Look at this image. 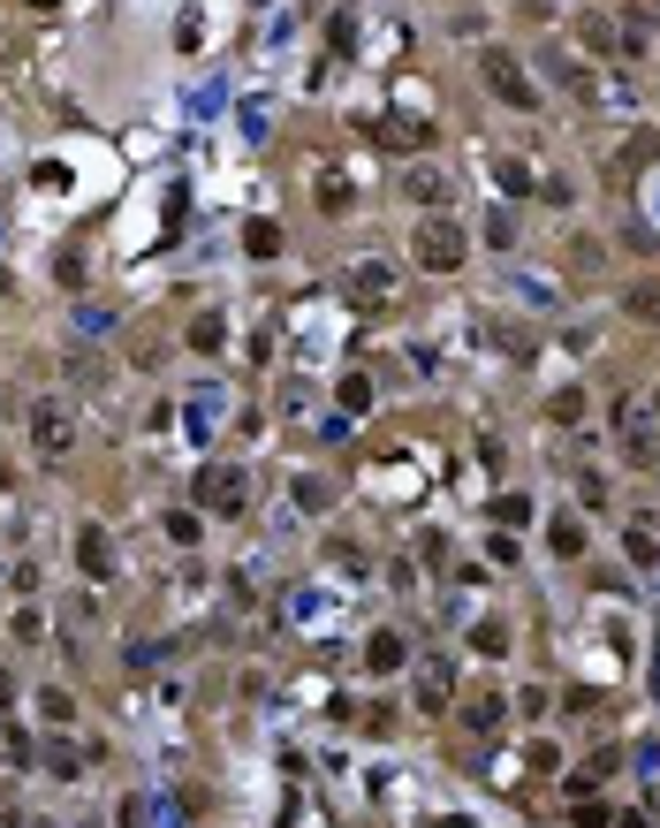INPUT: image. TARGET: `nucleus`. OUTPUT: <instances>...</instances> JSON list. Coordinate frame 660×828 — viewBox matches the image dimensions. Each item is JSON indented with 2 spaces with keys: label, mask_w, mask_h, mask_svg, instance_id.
Wrapping results in <instances>:
<instances>
[{
  "label": "nucleus",
  "mask_w": 660,
  "mask_h": 828,
  "mask_svg": "<svg viewBox=\"0 0 660 828\" xmlns=\"http://www.w3.org/2000/svg\"><path fill=\"white\" fill-rule=\"evenodd\" d=\"M410 259L425 267V275H456L463 259H470V244H463V228L448 213H433V221H418V236H410Z\"/></svg>",
  "instance_id": "1"
},
{
  "label": "nucleus",
  "mask_w": 660,
  "mask_h": 828,
  "mask_svg": "<svg viewBox=\"0 0 660 828\" xmlns=\"http://www.w3.org/2000/svg\"><path fill=\"white\" fill-rule=\"evenodd\" d=\"M478 76H486V92H494V99H509L517 115H539V84H531V76L517 69V54L486 46V54H478Z\"/></svg>",
  "instance_id": "2"
},
{
  "label": "nucleus",
  "mask_w": 660,
  "mask_h": 828,
  "mask_svg": "<svg viewBox=\"0 0 660 828\" xmlns=\"http://www.w3.org/2000/svg\"><path fill=\"white\" fill-rule=\"evenodd\" d=\"M244 502H251V472H236V464H205V472H198V509L236 517Z\"/></svg>",
  "instance_id": "3"
},
{
  "label": "nucleus",
  "mask_w": 660,
  "mask_h": 828,
  "mask_svg": "<svg viewBox=\"0 0 660 828\" xmlns=\"http://www.w3.org/2000/svg\"><path fill=\"white\" fill-rule=\"evenodd\" d=\"M68 441H76V418H68V404H39V411H31V449L54 464Z\"/></svg>",
  "instance_id": "4"
},
{
  "label": "nucleus",
  "mask_w": 660,
  "mask_h": 828,
  "mask_svg": "<svg viewBox=\"0 0 660 828\" xmlns=\"http://www.w3.org/2000/svg\"><path fill=\"white\" fill-rule=\"evenodd\" d=\"M349 289H357L365 304H388V297H396V267H388V259H357V267H349Z\"/></svg>",
  "instance_id": "5"
},
{
  "label": "nucleus",
  "mask_w": 660,
  "mask_h": 828,
  "mask_svg": "<svg viewBox=\"0 0 660 828\" xmlns=\"http://www.w3.org/2000/svg\"><path fill=\"white\" fill-rule=\"evenodd\" d=\"M402 191H410L418 206H448V175H441V168H410V175H402Z\"/></svg>",
  "instance_id": "6"
},
{
  "label": "nucleus",
  "mask_w": 660,
  "mask_h": 828,
  "mask_svg": "<svg viewBox=\"0 0 660 828\" xmlns=\"http://www.w3.org/2000/svg\"><path fill=\"white\" fill-rule=\"evenodd\" d=\"M547 548L562 555V562H577V555H585V525H577V517H554V525H547Z\"/></svg>",
  "instance_id": "7"
},
{
  "label": "nucleus",
  "mask_w": 660,
  "mask_h": 828,
  "mask_svg": "<svg viewBox=\"0 0 660 828\" xmlns=\"http://www.w3.org/2000/svg\"><path fill=\"white\" fill-rule=\"evenodd\" d=\"M418 707H425V714H441V707H448V662H433V669L418 677Z\"/></svg>",
  "instance_id": "8"
},
{
  "label": "nucleus",
  "mask_w": 660,
  "mask_h": 828,
  "mask_svg": "<svg viewBox=\"0 0 660 828\" xmlns=\"http://www.w3.org/2000/svg\"><path fill=\"white\" fill-rule=\"evenodd\" d=\"M501 714H509V707H501V699H494V691H486V699H470V707H463V722H470V730H478V738H494V730H501Z\"/></svg>",
  "instance_id": "9"
},
{
  "label": "nucleus",
  "mask_w": 660,
  "mask_h": 828,
  "mask_svg": "<svg viewBox=\"0 0 660 828\" xmlns=\"http://www.w3.org/2000/svg\"><path fill=\"white\" fill-rule=\"evenodd\" d=\"M623 449H630L638 464L653 456V418H646V411H630V418H623Z\"/></svg>",
  "instance_id": "10"
},
{
  "label": "nucleus",
  "mask_w": 660,
  "mask_h": 828,
  "mask_svg": "<svg viewBox=\"0 0 660 828\" xmlns=\"http://www.w3.org/2000/svg\"><path fill=\"white\" fill-rule=\"evenodd\" d=\"M84 570H91V578H107V570H115V555H107V533H99V525H84Z\"/></svg>",
  "instance_id": "11"
},
{
  "label": "nucleus",
  "mask_w": 660,
  "mask_h": 828,
  "mask_svg": "<svg viewBox=\"0 0 660 828\" xmlns=\"http://www.w3.org/2000/svg\"><path fill=\"white\" fill-rule=\"evenodd\" d=\"M365 669H380V677L402 669V638H396V631H372V662H365Z\"/></svg>",
  "instance_id": "12"
},
{
  "label": "nucleus",
  "mask_w": 660,
  "mask_h": 828,
  "mask_svg": "<svg viewBox=\"0 0 660 828\" xmlns=\"http://www.w3.org/2000/svg\"><path fill=\"white\" fill-rule=\"evenodd\" d=\"M630 562H660V533L653 525H630Z\"/></svg>",
  "instance_id": "13"
},
{
  "label": "nucleus",
  "mask_w": 660,
  "mask_h": 828,
  "mask_svg": "<svg viewBox=\"0 0 660 828\" xmlns=\"http://www.w3.org/2000/svg\"><path fill=\"white\" fill-rule=\"evenodd\" d=\"M220 335H228V327H220V312H205L198 327H191V343H198V350H220Z\"/></svg>",
  "instance_id": "14"
},
{
  "label": "nucleus",
  "mask_w": 660,
  "mask_h": 828,
  "mask_svg": "<svg viewBox=\"0 0 660 828\" xmlns=\"http://www.w3.org/2000/svg\"><path fill=\"white\" fill-rule=\"evenodd\" d=\"M486 244H494V251H509V244H517V221H509V213H494V221H486Z\"/></svg>",
  "instance_id": "15"
},
{
  "label": "nucleus",
  "mask_w": 660,
  "mask_h": 828,
  "mask_svg": "<svg viewBox=\"0 0 660 828\" xmlns=\"http://www.w3.org/2000/svg\"><path fill=\"white\" fill-rule=\"evenodd\" d=\"M167 540H183V548H191V540H198V509H175V517H167Z\"/></svg>",
  "instance_id": "16"
},
{
  "label": "nucleus",
  "mask_w": 660,
  "mask_h": 828,
  "mask_svg": "<svg viewBox=\"0 0 660 828\" xmlns=\"http://www.w3.org/2000/svg\"><path fill=\"white\" fill-rule=\"evenodd\" d=\"M501 191H509V198H524V191H531V168H524V160H509V168H501Z\"/></svg>",
  "instance_id": "17"
},
{
  "label": "nucleus",
  "mask_w": 660,
  "mask_h": 828,
  "mask_svg": "<svg viewBox=\"0 0 660 828\" xmlns=\"http://www.w3.org/2000/svg\"><path fill=\"white\" fill-rule=\"evenodd\" d=\"M418 138H425L418 122H380V144H418Z\"/></svg>",
  "instance_id": "18"
},
{
  "label": "nucleus",
  "mask_w": 660,
  "mask_h": 828,
  "mask_svg": "<svg viewBox=\"0 0 660 828\" xmlns=\"http://www.w3.org/2000/svg\"><path fill=\"white\" fill-rule=\"evenodd\" d=\"M577 502H585V509H599V502H607V480H599V472H585V480H577Z\"/></svg>",
  "instance_id": "19"
},
{
  "label": "nucleus",
  "mask_w": 660,
  "mask_h": 828,
  "mask_svg": "<svg viewBox=\"0 0 660 828\" xmlns=\"http://www.w3.org/2000/svg\"><path fill=\"white\" fill-rule=\"evenodd\" d=\"M577 411H585V396H577V388H562V396H554V418H562V426H577Z\"/></svg>",
  "instance_id": "20"
},
{
  "label": "nucleus",
  "mask_w": 660,
  "mask_h": 828,
  "mask_svg": "<svg viewBox=\"0 0 660 828\" xmlns=\"http://www.w3.org/2000/svg\"><path fill=\"white\" fill-rule=\"evenodd\" d=\"M273 244H281V236H273V221H251V251H259V259H273Z\"/></svg>",
  "instance_id": "21"
},
{
  "label": "nucleus",
  "mask_w": 660,
  "mask_h": 828,
  "mask_svg": "<svg viewBox=\"0 0 660 828\" xmlns=\"http://www.w3.org/2000/svg\"><path fill=\"white\" fill-rule=\"evenodd\" d=\"M653 691H660V662H653Z\"/></svg>",
  "instance_id": "22"
},
{
  "label": "nucleus",
  "mask_w": 660,
  "mask_h": 828,
  "mask_svg": "<svg viewBox=\"0 0 660 828\" xmlns=\"http://www.w3.org/2000/svg\"><path fill=\"white\" fill-rule=\"evenodd\" d=\"M653 418H660V396H653Z\"/></svg>",
  "instance_id": "23"
},
{
  "label": "nucleus",
  "mask_w": 660,
  "mask_h": 828,
  "mask_svg": "<svg viewBox=\"0 0 660 828\" xmlns=\"http://www.w3.org/2000/svg\"><path fill=\"white\" fill-rule=\"evenodd\" d=\"M0 297H8V281H0Z\"/></svg>",
  "instance_id": "24"
},
{
  "label": "nucleus",
  "mask_w": 660,
  "mask_h": 828,
  "mask_svg": "<svg viewBox=\"0 0 660 828\" xmlns=\"http://www.w3.org/2000/svg\"><path fill=\"white\" fill-rule=\"evenodd\" d=\"M39 8H54V0H39Z\"/></svg>",
  "instance_id": "25"
},
{
  "label": "nucleus",
  "mask_w": 660,
  "mask_h": 828,
  "mask_svg": "<svg viewBox=\"0 0 660 828\" xmlns=\"http://www.w3.org/2000/svg\"><path fill=\"white\" fill-rule=\"evenodd\" d=\"M0 486H8V472H0Z\"/></svg>",
  "instance_id": "26"
}]
</instances>
